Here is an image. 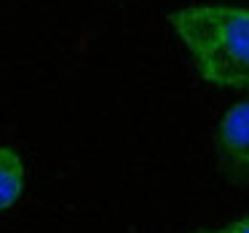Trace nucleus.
I'll use <instances>...</instances> for the list:
<instances>
[{
	"instance_id": "f257e3e1",
	"label": "nucleus",
	"mask_w": 249,
	"mask_h": 233,
	"mask_svg": "<svg viewBox=\"0 0 249 233\" xmlns=\"http://www.w3.org/2000/svg\"><path fill=\"white\" fill-rule=\"evenodd\" d=\"M198 75L220 89H249V6L196 3L169 14Z\"/></svg>"
},
{
	"instance_id": "f03ea898",
	"label": "nucleus",
	"mask_w": 249,
	"mask_h": 233,
	"mask_svg": "<svg viewBox=\"0 0 249 233\" xmlns=\"http://www.w3.org/2000/svg\"><path fill=\"white\" fill-rule=\"evenodd\" d=\"M214 147L225 177L249 182V99L231 105L222 113L214 134Z\"/></svg>"
},
{
	"instance_id": "7ed1b4c3",
	"label": "nucleus",
	"mask_w": 249,
	"mask_h": 233,
	"mask_svg": "<svg viewBox=\"0 0 249 233\" xmlns=\"http://www.w3.org/2000/svg\"><path fill=\"white\" fill-rule=\"evenodd\" d=\"M24 179L27 172H24L22 156L14 147L0 145V212L19 204L24 193Z\"/></svg>"
},
{
	"instance_id": "20e7f679",
	"label": "nucleus",
	"mask_w": 249,
	"mask_h": 233,
	"mask_svg": "<svg viewBox=\"0 0 249 233\" xmlns=\"http://www.w3.org/2000/svg\"><path fill=\"white\" fill-rule=\"evenodd\" d=\"M214 233H249V217H241V220L228 222V225L217 228Z\"/></svg>"
},
{
	"instance_id": "39448f33",
	"label": "nucleus",
	"mask_w": 249,
	"mask_h": 233,
	"mask_svg": "<svg viewBox=\"0 0 249 233\" xmlns=\"http://www.w3.org/2000/svg\"><path fill=\"white\" fill-rule=\"evenodd\" d=\"M190 233H214V231H206V228H198V231H190Z\"/></svg>"
}]
</instances>
